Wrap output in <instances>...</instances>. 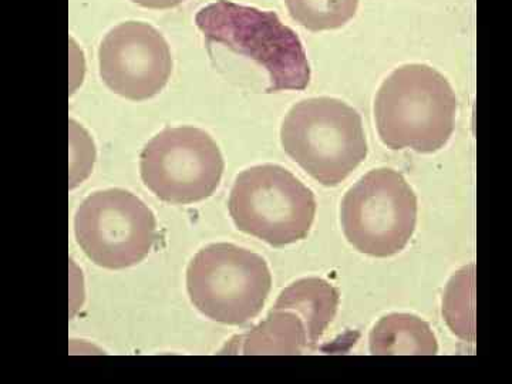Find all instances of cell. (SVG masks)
Here are the masks:
<instances>
[{"instance_id":"11","label":"cell","mask_w":512,"mask_h":384,"mask_svg":"<svg viewBox=\"0 0 512 384\" xmlns=\"http://www.w3.org/2000/svg\"><path fill=\"white\" fill-rule=\"evenodd\" d=\"M373 356H434L439 343L429 323L410 313H390L376 323L369 336Z\"/></svg>"},{"instance_id":"6","label":"cell","mask_w":512,"mask_h":384,"mask_svg":"<svg viewBox=\"0 0 512 384\" xmlns=\"http://www.w3.org/2000/svg\"><path fill=\"white\" fill-rule=\"evenodd\" d=\"M340 222L349 244L360 254L375 258L400 254L416 231V194L402 174L377 168L346 192Z\"/></svg>"},{"instance_id":"7","label":"cell","mask_w":512,"mask_h":384,"mask_svg":"<svg viewBox=\"0 0 512 384\" xmlns=\"http://www.w3.org/2000/svg\"><path fill=\"white\" fill-rule=\"evenodd\" d=\"M74 234L93 264L119 271L147 258L157 241V221L136 195L113 188L94 192L82 202Z\"/></svg>"},{"instance_id":"14","label":"cell","mask_w":512,"mask_h":384,"mask_svg":"<svg viewBox=\"0 0 512 384\" xmlns=\"http://www.w3.org/2000/svg\"><path fill=\"white\" fill-rule=\"evenodd\" d=\"M289 15L311 32L343 28L355 18L359 0H285Z\"/></svg>"},{"instance_id":"1","label":"cell","mask_w":512,"mask_h":384,"mask_svg":"<svg viewBox=\"0 0 512 384\" xmlns=\"http://www.w3.org/2000/svg\"><path fill=\"white\" fill-rule=\"evenodd\" d=\"M456 116L453 87L427 64H404L384 80L376 94L377 133L392 150L436 153L453 136Z\"/></svg>"},{"instance_id":"8","label":"cell","mask_w":512,"mask_h":384,"mask_svg":"<svg viewBox=\"0 0 512 384\" xmlns=\"http://www.w3.org/2000/svg\"><path fill=\"white\" fill-rule=\"evenodd\" d=\"M224 168L214 138L190 126L164 128L140 157L144 185L161 201L175 205L210 198L220 187Z\"/></svg>"},{"instance_id":"15","label":"cell","mask_w":512,"mask_h":384,"mask_svg":"<svg viewBox=\"0 0 512 384\" xmlns=\"http://www.w3.org/2000/svg\"><path fill=\"white\" fill-rule=\"evenodd\" d=\"M131 2L137 3V5L147 9L165 10L177 8L184 0H131Z\"/></svg>"},{"instance_id":"10","label":"cell","mask_w":512,"mask_h":384,"mask_svg":"<svg viewBox=\"0 0 512 384\" xmlns=\"http://www.w3.org/2000/svg\"><path fill=\"white\" fill-rule=\"evenodd\" d=\"M338 289L325 279L305 278L293 282L278 296L274 308L295 312L305 323L309 346L316 345L338 313Z\"/></svg>"},{"instance_id":"9","label":"cell","mask_w":512,"mask_h":384,"mask_svg":"<svg viewBox=\"0 0 512 384\" xmlns=\"http://www.w3.org/2000/svg\"><path fill=\"white\" fill-rule=\"evenodd\" d=\"M100 77L119 96L144 101L157 96L173 73V57L164 36L144 22L111 29L99 49Z\"/></svg>"},{"instance_id":"3","label":"cell","mask_w":512,"mask_h":384,"mask_svg":"<svg viewBox=\"0 0 512 384\" xmlns=\"http://www.w3.org/2000/svg\"><path fill=\"white\" fill-rule=\"evenodd\" d=\"M285 153L325 187H338L365 161L367 140L360 114L345 101H299L281 127Z\"/></svg>"},{"instance_id":"5","label":"cell","mask_w":512,"mask_h":384,"mask_svg":"<svg viewBox=\"0 0 512 384\" xmlns=\"http://www.w3.org/2000/svg\"><path fill=\"white\" fill-rule=\"evenodd\" d=\"M272 288L265 259L234 244H212L192 258L187 291L192 305L214 322L241 326L264 309Z\"/></svg>"},{"instance_id":"4","label":"cell","mask_w":512,"mask_h":384,"mask_svg":"<svg viewBox=\"0 0 512 384\" xmlns=\"http://www.w3.org/2000/svg\"><path fill=\"white\" fill-rule=\"evenodd\" d=\"M228 208L239 231L281 248L308 237L315 221L316 200L291 171L264 164L238 175Z\"/></svg>"},{"instance_id":"13","label":"cell","mask_w":512,"mask_h":384,"mask_svg":"<svg viewBox=\"0 0 512 384\" xmlns=\"http://www.w3.org/2000/svg\"><path fill=\"white\" fill-rule=\"evenodd\" d=\"M443 318L457 338L476 342V265L451 276L443 296Z\"/></svg>"},{"instance_id":"12","label":"cell","mask_w":512,"mask_h":384,"mask_svg":"<svg viewBox=\"0 0 512 384\" xmlns=\"http://www.w3.org/2000/svg\"><path fill=\"white\" fill-rule=\"evenodd\" d=\"M232 340L234 348L228 352L242 355H302L309 339L305 323L295 312L272 309L268 318L247 335Z\"/></svg>"},{"instance_id":"2","label":"cell","mask_w":512,"mask_h":384,"mask_svg":"<svg viewBox=\"0 0 512 384\" xmlns=\"http://www.w3.org/2000/svg\"><path fill=\"white\" fill-rule=\"evenodd\" d=\"M195 26L208 43L225 46L265 69L266 93L305 90L311 83V64L301 39L271 10L217 0L197 13Z\"/></svg>"}]
</instances>
